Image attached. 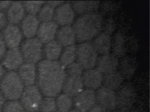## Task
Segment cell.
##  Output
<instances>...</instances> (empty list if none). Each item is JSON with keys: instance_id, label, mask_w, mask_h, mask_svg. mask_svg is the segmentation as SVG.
<instances>
[{"instance_id": "cell-5", "label": "cell", "mask_w": 150, "mask_h": 112, "mask_svg": "<svg viewBox=\"0 0 150 112\" xmlns=\"http://www.w3.org/2000/svg\"><path fill=\"white\" fill-rule=\"evenodd\" d=\"M98 53L90 42L81 43L76 46V60L83 70L93 69L98 60Z\"/></svg>"}, {"instance_id": "cell-38", "label": "cell", "mask_w": 150, "mask_h": 112, "mask_svg": "<svg viewBox=\"0 0 150 112\" xmlns=\"http://www.w3.org/2000/svg\"><path fill=\"white\" fill-rule=\"evenodd\" d=\"M5 99L1 91H0V109L3 108L5 103Z\"/></svg>"}, {"instance_id": "cell-33", "label": "cell", "mask_w": 150, "mask_h": 112, "mask_svg": "<svg viewBox=\"0 0 150 112\" xmlns=\"http://www.w3.org/2000/svg\"><path fill=\"white\" fill-rule=\"evenodd\" d=\"M8 22L6 14L3 11H0V31L4 30L7 26Z\"/></svg>"}, {"instance_id": "cell-11", "label": "cell", "mask_w": 150, "mask_h": 112, "mask_svg": "<svg viewBox=\"0 0 150 112\" xmlns=\"http://www.w3.org/2000/svg\"><path fill=\"white\" fill-rule=\"evenodd\" d=\"M96 104L111 111L117 108L116 97L115 91L101 86L96 92Z\"/></svg>"}, {"instance_id": "cell-17", "label": "cell", "mask_w": 150, "mask_h": 112, "mask_svg": "<svg viewBox=\"0 0 150 112\" xmlns=\"http://www.w3.org/2000/svg\"><path fill=\"white\" fill-rule=\"evenodd\" d=\"M21 22V29L23 35L27 38H34L37 35L40 25V21L38 18L28 14Z\"/></svg>"}, {"instance_id": "cell-20", "label": "cell", "mask_w": 150, "mask_h": 112, "mask_svg": "<svg viewBox=\"0 0 150 112\" xmlns=\"http://www.w3.org/2000/svg\"><path fill=\"white\" fill-rule=\"evenodd\" d=\"M25 10L23 4L20 1L13 2L7 12L8 22L10 24L17 25L25 17Z\"/></svg>"}, {"instance_id": "cell-8", "label": "cell", "mask_w": 150, "mask_h": 112, "mask_svg": "<svg viewBox=\"0 0 150 112\" xmlns=\"http://www.w3.org/2000/svg\"><path fill=\"white\" fill-rule=\"evenodd\" d=\"M116 93L117 107L122 112L128 111L132 107L137 98L136 91L130 84L121 86Z\"/></svg>"}, {"instance_id": "cell-23", "label": "cell", "mask_w": 150, "mask_h": 112, "mask_svg": "<svg viewBox=\"0 0 150 112\" xmlns=\"http://www.w3.org/2000/svg\"><path fill=\"white\" fill-rule=\"evenodd\" d=\"M62 47L56 40L45 44L43 47V55L46 58V60L57 61L61 55Z\"/></svg>"}, {"instance_id": "cell-1", "label": "cell", "mask_w": 150, "mask_h": 112, "mask_svg": "<svg viewBox=\"0 0 150 112\" xmlns=\"http://www.w3.org/2000/svg\"><path fill=\"white\" fill-rule=\"evenodd\" d=\"M65 76V68L59 61L44 60L37 69L38 87L46 97H57L62 91Z\"/></svg>"}, {"instance_id": "cell-28", "label": "cell", "mask_w": 150, "mask_h": 112, "mask_svg": "<svg viewBox=\"0 0 150 112\" xmlns=\"http://www.w3.org/2000/svg\"><path fill=\"white\" fill-rule=\"evenodd\" d=\"M55 9L48 4H44L38 13V18L42 22L52 21L54 18Z\"/></svg>"}, {"instance_id": "cell-31", "label": "cell", "mask_w": 150, "mask_h": 112, "mask_svg": "<svg viewBox=\"0 0 150 112\" xmlns=\"http://www.w3.org/2000/svg\"><path fill=\"white\" fill-rule=\"evenodd\" d=\"M124 42V39L121 34L118 33L116 35L113 45L114 55L116 57H121L124 53L125 50Z\"/></svg>"}, {"instance_id": "cell-21", "label": "cell", "mask_w": 150, "mask_h": 112, "mask_svg": "<svg viewBox=\"0 0 150 112\" xmlns=\"http://www.w3.org/2000/svg\"><path fill=\"white\" fill-rule=\"evenodd\" d=\"M92 44L97 53L102 55L108 54L111 46V38L108 33L98 34L94 38Z\"/></svg>"}, {"instance_id": "cell-6", "label": "cell", "mask_w": 150, "mask_h": 112, "mask_svg": "<svg viewBox=\"0 0 150 112\" xmlns=\"http://www.w3.org/2000/svg\"><path fill=\"white\" fill-rule=\"evenodd\" d=\"M20 50L26 63L35 64L41 61L43 57L42 43L36 38H27L22 44Z\"/></svg>"}, {"instance_id": "cell-15", "label": "cell", "mask_w": 150, "mask_h": 112, "mask_svg": "<svg viewBox=\"0 0 150 112\" xmlns=\"http://www.w3.org/2000/svg\"><path fill=\"white\" fill-rule=\"evenodd\" d=\"M82 78L84 87L95 91L101 86L103 75L96 69H89L83 71Z\"/></svg>"}, {"instance_id": "cell-44", "label": "cell", "mask_w": 150, "mask_h": 112, "mask_svg": "<svg viewBox=\"0 0 150 112\" xmlns=\"http://www.w3.org/2000/svg\"><path fill=\"white\" fill-rule=\"evenodd\" d=\"M0 112H1V111H0Z\"/></svg>"}, {"instance_id": "cell-36", "label": "cell", "mask_w": 150, "mask_h": 112, "mask_svg": "<svg viewBox=\"0 0 150 112\" xmlns=\"http://www.w3.org/2000/svg\"><path fill=\"white\" fill-rule=\"evenodd\" d=\"M12 2L11 1H0V11L7 10Z\"/></svg>"}, {"instance_id": "cell-37", "label": "cell", "mask_w": 150, "mask_h": 112, "mask_svg": "<svg viewBox=\"0 0 150 112\" xmlns=\"http://www.w3.org/2000/svg\"><path fill=\"white\" fill-rule=\"evenodd\" d=\"M64 3V1H50L47 2V4L55 9V8H57Z\"/></svg>"}, {"instance_id": "cell-32", "label": "cell", "mask_w": 150, "mask_h": 112, "mask_svg": "<svg viewBox=\"0 0 150 112\" xmlns=\"http://www.w3.org/2000/svg\"><path fill=\"white\" fill-rule=\"evenodd\" d=\"M3 112H27L23 105L17 100L9 101L5 103Z\"/></svg>"}, {"instance_id": "cell-14", "label": "cell", "mask_w": 150, "mask_h": 112, "mask_svg": "<svg viewBox=\"0 0 150 112\" xmlns=\"http://www.w3.org/2000/svg\"><path fill=\"white\" fill-rule=\"evenodd\" d=\"M96 69L103 75L116 72L118 66L117 57L114 55L107 54L98 57Z\"/></svg>"}, {"instance_id": "cell-39", "label": "cell", "mask_w": 150, "mask_h": 112, "mask_svg": "<svg viewBox=\"0 0 150 112\" xmlns=\"http://www.w3.org/2000/svg\"><path fill=\"white\" fill-rule=\"evenodd\" d=\"M6 74L5 68L1 64H0V83L2 80L4 75Z\"/></svg>"}, {"instance_id": "cell-22", "label": "cell", "mask_w": 150, "mask_h": 112, "mask_svg": "<svg viewBox=\"0 0 150 112\" xmlns=\"http://www.w3.org/2000/svg\"><path fill=\"white\" fill-rule=\"evenodd\" d=\"M99 1H77L73 2L71 4L75 13L83 15L95 13L100 5Z\"/></svg>"}, {"instance_id": "cell-43", "label": "cell", "mask_w": 150, "mask_h": 112, "mask_svg": "<svg viewBox=\"0 0 150 112\" xmlns=\"http://www.w3.org/2000/svg\"><path fill=\"white\" fill-rule=\"evenodd\" d=\"M37 112V111H36V112Z\"/></svg>"}, {"instance_id": "cell-41", "label": "cell", "mask_w": 150, "mask_h": 112, "mask_svg": "<svg viewBox=\"0 0 150 112\" xmlns=\"http://www.w3.org/2000/svg\"><path fill=\"white\" fill-rule=\"evenodd\" d=\"M114 112H121V111H116Z\"/></svg>"}, {"instance_id": "cell-10", "label": "cell", "mask_w": 150, "mask_h": 112, "mask_svg": "<svg viewBox=\"0 0 150 112\" xmlns=\"http://www.w3.org/2000/svg\"><path fill=\"white\" fill-rule=\"evenodd\" d=\"M75 14L71 4L64 3L55 10L53 22L61 27L71 26L74 21Z\"/></svg>"}, {"instance_id": "cell-7", "label": "cell", "mask_w": 150, "mask_h": 112, "mask_svg": "<svg viewBox=\"0 0 150 112\" xmlns=\"http://www.w3.org/2000/svg\"><path fill=\"white\" fill-rule=\"evenodd\" d=\"M42 99V93L37 86L33 85L24 88L21 102L27 112H36L39 109Z\"/></svg>"}, {"instance_id": "cell-25", "label": "cell", "mask_w": 150, "mask_h": 112, "mask_svg": "<svg viewBox=\"0 0 150 112\" xmlns=\"http://www.w3.org/2000/svg\"><path fill=\"white\" fill-rule=\"evenodd\" d=\"M59 59V63L64 68L75 62L76 60V46L74 45L67 46L62 50Z\"/></svg>"}, {"instance_id": "cell-12", "label": "cell", "mask_w": 150, "mask_h": 112, "mask_svg": "<svg viewBox=\"0 0 150 112\" xmlns=\"http://www.w3.org/2000/svg\"><path fill=\"white\" fill-rule=\"evenodd\" d=\"M2 36L7 47L15 49L18 48L21 43L23 34L19 26L9 24L3 30Z\"/></svg>"}, {"instance_id": "cell-40", "label": "cell", "mask_w": 150, "mask_h": 112, "mask_svg": "<svg viewBox=\"0 0 150 112\" xmlns=\"http://www.w3.org/2000/svg\"><path fill=\"white\" fill-rule=\"evenodd\" d=\"M69 112H83L82 111H81V110H79V109H77V108H72Z\"/></svg>"}, {"instance_id": "cell-27", "label": "cell", "mask_w": 150, "mask_h": 112, "mask_svg": "<svg viewBox=\"0 0 150 112\" xmlns=\"http://www.w3.org/2000/svg\"><path fill=\"white\" fill-rule=\"evenodd\" d=\"M136 70V62L130 58H125L120 64V73L123 77L127 78H131Z\"/></svg>"}, {"instance_id": "cell-2", "label": "cell", "mask_w": 150, "mask_h": 112, "mask_svg": "<svg viewBox=\"0 0 150 112\" xmlns=\"http://www.w3.org/2000/svg\"><path fill=\"white\" fill-rule=\"evenodd\" d=\"M102 18L96 13L81 15L74 23L73 29L78 43H86L94 39L100 34Z\"/></svg>"}, {"instance_id": "cell-30", "label": "cell", "mask_w": 150, "mask_h": 112, "mask_svg": "<svg viewBox=\"0 0 150 112\" xmlns=\"http://www.w3.org/2000/svg\"><path fill=\"white\" fill-rule=\"evenodd\" d=\"M39 109L41 112H55L57 111L55 98L50 97L43 98Z\"/></svg>"}, {"instance_id": "cell-26", "label": "cell", "mask_w": 150, "mask_h": 112, "mask_svg": "<svg viewBox=\"0 0 150 112\" xmlns=\"http://www.w3.org/2000/svg\"><path fill=\"white\" fill-rule=\"evenodd\" d=\"M56 106L60 112H69L73 106V98L63 93L59 94L56 99Z\"/></svg>"}, {"instance_id": "cell-3", "label": "cell", "mask_w": 150, "mask_h": 112, "mask_svg": "<svg viewBox=\"0 0 150 112\" xmlns=\"http://www.w3.org/2000/svg\"><path fill=\"white\" fill-rule=\"evenodd\" d=\"M83 71L75 62L65 68V76L62 88L64 93L73 98L84 90L82 78Z\"/></svg>"}, {"instance_id": "cell-42", "label": "cell", "mask_w": 150, "mask_h": 112, "mask_svg": "<svg viewBox=\"0 0 150 112\" xmlns=\"http://www.w3.org/2000/svg\"><path fill=\"white\" fill-rule=\"evenodd\" d=\"M55 112H59V111H55Z\"/></svg>"}, {"instance_id": "cell-24", "label": "cell", "mask_w": 150, "mask_h": 112, "mask_svg": "<svg viewBox=\"0 0 150 112\" xmlns=\"http://www.w3.org/2000/svg\"><path fill=\"white\" fill-rule=\"evenodd\" d=\"M123 81V77L116 71L103 75L102 84L103 86L115 91L122 85Z\"/></svg>"}, {"instance_id": "cell-9", "label": "cell", "mask_w": 150, "mask_h": 112, "mask_svg": "<svg viewBox=\"0 0 150 112\" xmlns=\"http://www.w3.org/2000/svg\"><path fill=\"white\" fill-rule=\"evenodd\" d=\"M73 106L83 112H87L96 104V92L86 89L73 98Z\"/></svg>"}, {"instance_id": "cell-13", "label": "cell", "mask_w": 150, "mask_h": 112, "mask_svg": "<svg viewBox=\"0 0 150 112\" xmlns=\"http://www.w3.org/2000/svg\"><path fill=\"white\" fill-rule=\"evenodd\" d=\"M23 61L21 50L18 48L11 49L6 52L2 58V65L7 70L14 71L19 69Z\"/></svg>"}, {"instance_id": "cell-19", "label": "cell", "mask_w": 150, "mask_h": 112, "mask_svg": "<svg viewBox=\"0 0 150 112\" xmlns=\"http://www.w3.org/2000/svg\"><path fill=\"white\" fill-rule=\"evenodd\" d=\"M56 37V40L65 48L74 45L76 41L75 33L71 26H62L58 29Z\"/></svg>"}, {"instance_id": "cell-29", "label": "cell", "mask_w": 150, "mask_h": 112, "mask_svg": "<svg viewBox=\"0 0 150 112\" xmlns=\"http://www.w3.org/2000/svg\"><path fill=\"white\" fill-rule=\"evenodd\" d=\"M45 2L44 1H25L23 4L25 11L28 12L29 15L35 16L38 14Z\"/></svg>"}, {"instance_id": "cell-4", "label": "cell", "mask_w": 150, "mask_h": 112, "mask_svg": "<svg viewBox=\"0 0 150 112\" xmlns=\"http://www.w3.org/2000/svg\"><path fill=\"white\" fill-rule=\"evenodd\" d=\"M24 89V85L18 73L10 71L4 75L0 83V91L5 99L9 101L21 98Z\"/></svg>"}, {"instance_id": "cell-34", "label": "cell", "mask_w": 150, "mask_h": 112, "mask_svg": "<svg viewBox=\"0 0 150 112\" xmlns=\"http://www.w3.org/2000/svg\"><path fill=\"white\" fill-rule=\"evenodd\" d=\"M6 45L3 38L2 34L0 33V60L3 58L6 52Z\"/></svg>"}, {"instance_id": "cell-16", "label": "cell", "mask_w": 150, "mask_h": 112, "mask_svg": "<svg viewBox=\"0 0 150 112\" xmlns=\"http://www.w3.org/2000/svg\"><path fill=\"white\" fill-rule=\"evenodd\" d=\"M58 29V25L53 21L42 22L37 33V38L42 43H47L54 40Z\"/></svg>"}, {"instance_id": "cell-35", "label": "cell", "mask_w": 150, "mask_h": 112, "mask_svg": "<svg viewBox=\"0 0 150 112\" xmlns=\"http://www.w3.org/2000/svg\"><path fill=\"white\" fill-rule=\"evenodd\" d=\"M87 112H110V111L96 104Z\"/></svg>"}, {"instance_id": "cell-18", "label": "cell", "mask_w": 150, "mask_h": 112, "mask_svg": "<svg viewBox=\"0 0 150 112\" xmlns=\"http://www.w3.org/2000/svg\"><path fill=\"white\" fill-rule=\"evenodd\" d=\"M18 75L26 86L33 85L37 80V69L35 64L26 63L19 68Z\"/></svg>"}]
</instances>
